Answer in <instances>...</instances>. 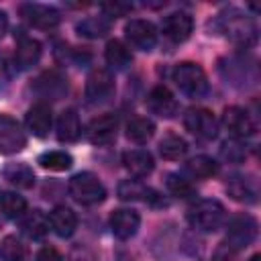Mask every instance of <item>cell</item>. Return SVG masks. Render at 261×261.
Masks as SVG:
<instances>
[{"label":"cell","mask_w":261,"mask_h":261,"mask_svg":"<svg viewBox=\"0 0 261 261\" xmlns=\"http://www.w3.org/2000/svg\"><path fill=\"white\" fill-rule=\"evenodd\" d=\"M118 198L126 200V202H135V200H143V202H153L155 198H159V194H155L151 188H147L145 184L137 181V179H124L118 186Z\"/></svg>","instance_id":"21"},{"label":"cell","mask_w":261,"mask_h":261,"mask_svg":"<svg viewBox=\"0 0 261 261\" xmlns=\"http://www.w3.org/2000/svg\"><path fill=\"white\" fill-rule=\"evenodd\" d=\"M27 147V133L20 122L8 114H0V153L14 155Z\"/></svg>","instance_id":"4"},{"label":"cell","mask_w":261,"mask_h":261,"mask_svg":"<svg viewBox=\"0 0 261 261\" xmlns=\"http://www.w3.org/2000/svg\"><path fill=\"white\" fill-rule=\"evenodd\" d=\"M139 224H141V216L130 208H118L110 216L112 234L120 241H126L130 237H135L137 230H139Z\"/></svg>","instance_id":"14"},{"label":"cell","mask_w":261,"mask_h":261,"mask_svg":"<svg viewBox=\"0 0 261 261\" xmlns=\"http://www.w3.org/2000/svg\"><path fill=\"white\" fill-rule=\"evenodd\" d=\"M0 261H29L27 247L16 237H4L0 241Z\"/></svg>","instance_id":"30"},{"label":"cell","mask_w":261,"mask_h":261,"mask_svg":"<svg viewBox=\"0 0 261 261\" xmlns=\"http://www.w3.org/2000/svg\"><path fill=\"white\" fill-rule=\"evenodd\" d=\"M153 133H155V124H153V120L147 118V116H135V118L126 124V137H128V141L139 143V145L147 143V141L153 137Z\"/></svg>","instance_id":"26"},{"label":"cell","mask_w":261,"mask_h":261,"mask_svg":"<svg viewBox=\"0 0 261 261\" xmlns=\"http://www.w3.org/2000/svg\"><path fill=\"white\" fill-rule=\"evenodd\" d=\"M116 130H118V118L114 114H102L88 124L86 137L92 145H108L116 139Z\"/></svg>","instance_id":"11"},{"label":"cell","mask_w":261,"mask_h":261,"mask_svg":"<svg viewBox=\"0 0 261 261\" xmlns=\"http://www.w3.org/2000/svg\"><path fill=\"white\" fill-rule=\"evenodd\" d=\"M8 31V16L4 10H0V39L4 37V33Z\"/></svg>","instance_id":"38"},{"label":"cell","mask_w":261,"mask_h":261,"mask_svg":"<svg viewBox=\"0 0 261 261\" xmlns=\"http://www.w3.org/2000/svg\"><path fill=\"white\" fill-rule=\"evenodd\" d=\"M110 24L108 20H104L102 16H88L84 18L82 22H77L75 31L82 35V37H88V39H98V37H104L108 33Z\"/></svg>","instance_id":"33"},{"label":"cell","mask_w":261,"mask_h":261,"mask_svg":"<svg viewBox=\"0 0 261 261\" xmlns=\"http://www.w3.org/2000/svg\"><path fill=\"white\" fill-rule=\"evenodd\" d=\"M249 261H261V255H259V253H255V255H253Z\"/></svg>","instance_id":"39"},{"label":"cell","mask_w":261,"mask_h":261,"mask_svg":"<svg viewBox=\"0 0 261 261\" xmlns=\"http://www.w3.org/2000/svg\"><path fill=\"white\" fill-rule=\"evenodd\" d=\"M145 104H147V108H149L153 114L163 116V118L175 116V112H177V108H179L175 96H173L165 86H155V88L147 94Z\"/></svg>","instance_id":"13"},{"label":"cell","mask_w":261,"mask_h":261,"mask_svg":"<svg viewBox=\"0 0 261 261\" xmlns=\"http://www.w3.org/2000/svg\"><path fill=\"white\" fill-rule=\"evenodd\" d=\"M37 90L45 96V98H51V100H57V98H61L63 94H65V90H67V84H65V80L61 77V75H57V73H45V75H41L39 80H37Z\"/></svg>","instance_id":"28"},{"label":"cell","mask_w":261,"mask_h":261,"mask_svg":"<svg viewBox=\"0 0 261 261\" xmlns=\"http://www.w3.org/2000/svg\"><path fill=\"white\" fill-rule=\"evenodd\" d=\"M49 226L51 230L61 237V239H67L75 232L77 228V216L71 208L67 206H55L51 212H49Z\"/></svg>","instance_id":"18"},{"label":"cell","mask_w":261,"mask_h":261,"mask_svg":"<svg viewBox=\"0 0 261 261\" xmlns=\"http://www.w3.org/2000/svg\"><path fill=\"white\" fill-rule=\"evenodd\" d=\"M226 16H228L224 20L226 37H230L232 41H237L241 45H251L255 41V37H257V29H255L253 20L247 14H241L237 10H230Z\"/></svg>","instance_id":"8"},{"label":"cell","mask_w":261,"mask_h":261,"mask_svg":"<svg viewBox=\"0 0 261 261\" xmlns=\"http://www.w3.org/2000/svg\"><path fill=\"white\" fill-rule=\"evenodd\" d=\"M67 190L71 194V198L84 206H94V204H100L104 202L106 198V188L104 184L90 171H82V173H75L69 184H67Z\"/></svg>","instance_id":"1"},{"label":"cell","mask_w":261,"mask_h":261,"mask_svg":"<svg viewBox=\"0 0 261 261\" xmlns=\"http://www.w3.org/2000/svg\"><path fill=\"white\" fill-rule=\"evenodd\" d=\"M159 153L163 159H169V161H177L181 159L186 153H188V143L175 135V133H167L161 141H159Z\"/></svg>","instance_id":"27"},{"label":"cell","mask_w":261,"mask_h":261,"mask_svg":"<svg viewBox=\"0 0 261 261\" xmlns=\"http://www.w3.org/2000/svg\"><path fill=\"white\" fill-rule=\"evenodd\" d=\"M2 175L8 184L16 186V188H33L35 186V173L27 163H8L2 169Z\"/></svg>","instance_id":"22"},{"label":"cell","mask_w":261,"mask_h":261,"mask_svg":"<svg viewBox=\"0 0 261 261\" xmlns=\"http://www.w3.org/2000/svg\"><path fill=\"white\" fill-rule=\"evenodd\" d=\"M22 232L31 239H41L49 232V216L43 212V210H31L24 218H22V224H20Z\"/></svg>","instance_id":"24"},{"label":"cell","mask_w":261,"mask_h":261,"mask_svg":"<svg viewBox=\"0 0 261 261\" xmlns=\"http://www.w3.org/2000/svg\"><path fill=\"white\" fill-rule=\"evenodd\" d=\"M220 155L226 159V161H243L247 157V149L245 145L239 141V139H232V141H226L222 147H220Z\"/></svg>","instance_id":"35"},{"label":"cell","mask_w":261,"mask_h":261,"mask_svg":"<svg viewBox=\"0 0 261 261\" xmlns=\"http://www.w3.org/2000/svg\"><path fill=\"white\" fill-rule=\"evenodd\" d=\"M20 14H22V18H24L31 27L43 29V31L57 27L59 20H61L59 12H57L53 6L37 4V2H27V4H22V6H20Z\"/></svg>","instance_id":"7"},{"label":"cell","mask_w":261,"mask_h":261,"mask_svg":"<svg viewBox=\"0 0 261 261\" xmlns=\"http://www.w3.org/2000/svg\"><path fill=\"white\" fill-rule=\"evenodd\" d=\"M133 10V4H126V2H106L102 4V12L108 16V18H118V16H124L126 12Z\"/></svg>","instance_id":"36"},{"label":"cell","mask_w":261,"mask_h":261,"mask_svg":"<svg viewBox=\"0 0 261 261\" xmlns=\"http://www.w3.org/2000/svg\"><path fill=\"white\" fill-rule=\"evenodd\" d=\"M186 169L192 177L206 179V177H212L218 173V163L208 155H196L186 163Z\"/></svg>","instance_id":"29"},{"label":"cell","mask_w":261,"mask_h":261,"mask_svg":"<svg viewBox=\"0 0 261 261\" xmlns=\"http://www.w3.org/2000/svg\"><path fill=\"white\" fill-rule=\"evenodd\" d=\"M173 82L190 98H200L208 92V77L204 69L192 61H181L173 67Z\"/></svg>","instance_id":"3"},{"label":"cell","mask_w":261,"mask_h":261,"mask_svg":"<svg viewBox=\"0 0 261 261\" xmlns=\"http://www.w3.org/2000/svg\"><path fill=\"white\" fill-rule=\"evenodd\" d=\"M122 165L124 169L135 175V177H147L153 167H155V161H153V155L145 149H130V151H124L122 153Z\"/></svg>","instance_id":"17"},{"label":"cell","mask_w":261,"mask_h":261,"mask_svg":"<svg viewBox=\"0 0 261 261\" xmlns=\"http://www.w3.org/2000/svg\"><path fill=\"white\" fill-rule=\"evenodd\" d=\"M226 190H228L230 198L237 200V202L253 204V202L257 200V190H255L253 181L247 179V177H243V175H234V177H230L228 184H226Z\"/></svg>","instance_id":"23"},{"label":"cell","mask_w":261,"mask_h":261,"mask_svg":"<svg viewBox=\"0 0 261 261\" xmlns=\"http://www.w3.org/2000/svg\"><path fill=\"white\" fill-rule=\"evenodd\" d=\"M222 124L226 126V130L234 137V139H247L251 135H255V122L249 116L247 110L239 108V106H228L222 112Z\"/></svg>","instance_id":"10"},{"label":"cell","mask_w":261,"mask_h":261,"mask_svg":"<svg viewBox=\"0 0 261 261\" xmlns=\"http://www.w3.org/2000/svg\"><path fill=\"white\" fill-rule=\"evenodd\" d=\"M80 135H82V124L77 112L73 108L63 110L57 118V139L61 143H73L80 139Z\"/></svg>","instance_id":"20"},{"label":"cell","mask_w":261,"mask_h":261,"mask_svg":"<svg viewBox=\"0 0 261 261\" xmlns=\"http://www.w3.org/2000/svg\"><path fill=\"white\" fill-rule=\"evenodd\" d=\"M37 261H63V257H61V253L55 249V247H43V249H39V253H37Z\"/></svg>","instance_id":"37"},{"label":"cell","mask_w":261,"mask_h":261,"mask_svg":"<svg viewBox=\"0 0 261 261\" xmlns=\"http://www.w3.org/2000/svg\"><path fill=\"white\" fill-rule=\"evenodd\" d=\"M24 122H27V128H29L35 137H39V139L47 137V133L51 130V124H53L51 106L45 104V102H37L35 106L29 108Z\"/></svg>","instance_id":"15"},{"label":"cell","mask_w":261,"mask_h":261,"mask_svg":"<svg viewBox=\"0 0 261 261\" xmlns=\"http://www.w3.org/2000/svg\"><path fill=\"white\" fill-rule=\"evenodd\" d=\"M41 43L33 37H20L16 43V51H14V63L20 69H29L33 67L39 59H41Z\"/></svg>","instance_id":"19"},{"label":"cell","mask_w":261,"mask_h":261,"mask_svg":"<svg viewBox=\"0 0 261 261\" xmlns=\"http://www.w3.org/2000/svg\"><path fill=\"white\" fill-rule=\"evenodd\" d=\"M224 214V206L218 200H200L188 210V222L202 232H214L222 226Z\"/></svg>","instance_id":"2"},{"label":"cell","mask_w":261,"mask_h":261,"mask_svg":"<svg viewBox=\"0 0 261 261\" xmlns=\"http://www.w3.org/2000/svg\"><path fill=\"white\" fill-rule=\"evenodd\" d=\"M114 92V77L108 69L98 67L88 75L86 82V98L88 102H102Z\"/></svg>","instance_id":"12"},{"label":"cell","mask_w":261,"mask_h":261,"mask_svg":"<svg viewBox=\"0 0 261 261\" xmlns=\"http://www.w3.org/2000/svg\"><path fill=\"white\" fill-rule=\"evenodd\" d=\"M0 212L6 218H18L27 212V200L14 192H6L0 196Z\"/></svg>","instance_id":"32"},{"label":"cell","mask_w":261,"mask_h":261,"mask_svg":"<svg viewBox=\"0 0 261 261\" xmlns=\"http://www.w3.org/2000/svg\"><path fill=\"white\" fill-rule=\"evenodd\" d=\"M257 237V220L249 214H237L228 220L226 239L234 249L249 247Z\"/></svg>","instance_id":"6"},{"label":"cell","mask_w":261,"mask_h":261,"mask_svg":"<svg viewBox=\"0 0 261 261\" xmlns=\"http://www.w3.org/2000/svg\"><path fill=\"white\" fill-rule=\"evenodd\" d=\"M192 31H194V20L186 12H173V14H169V16L163 18V33L173 43L188 41L190 35H192Z\"/></svg>","instance_id":"16"},{"label":"cell","mask_w":261,"mask_h":261,"mask_svg":"<svg viewBox=\"0 0 261 261\" xmlns=\"http://www.w3.org/2000/svg\"><path fill=\"white\" fill-rule=\"evenodd\" d=\"M39 163L49 171H65L73 165V157L65 151H45L39 155Z\"/></svg>","instance_id":"31"},{"label":"cell","mask_w":261,"mask_h":261,"mask_svg":"<svg viewBox=\"0 0 261 261\" xmlns=\"http://www.w3.org/2000/svg\"><path fill=\"white\" fill-rule=\"evenodd\" d=\"M104 57H106V63H108L110 67H114V69H124V67L130 65V61H133L130 49H128L122 41H118V39L108 41L106 51H104Z\"/></svg>","instance_id":"25"},{"label":"cell","mask_w":261,"mask_h":261,"mask_svg":"<svg viewBox=\"0 0 261 261\" xmlns=\"http://www.w3.org/2000/svg\"><path fill=\"white\" fill-rule=\"evenodd\" d=\"M124 35L130 41V45H135L141 51H151L157 43V31H155L153 22L143 20V18L128 20L124 27Z\"/></svg>","instance_id":"9"},{"label":"cell","mask_w":261,"mask_h":261,"mask_svg":"<svg viewBox=\"0 0 261 261\" xmlns=\"http://www.w3.org/2000/svg\"><path fill=\"white\" fill-rule=\"evenodd\" d=\"M184 124L194 137L204 141H210L218 135V120L206 108H190L184 116Z\"/></svg>","instance_id":"5"},{"label":"cell","mask_w":261,"mask_h":261,"mask_svg":"<svg viewBox=\"0 0 261 261\" xmlns=\"http://www.w3.org/2000/svg\"><path fill=\"white\" fill-rule=\"evenodd\" d=\"M167 190L177 198H190L196 192L194 186L190 184V179H186V177H181L177 173H169L167 175Z\"/></svg>","instance_id":"34"}]
</instances>
